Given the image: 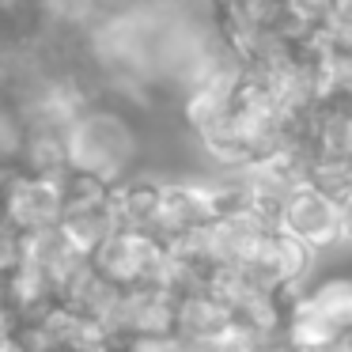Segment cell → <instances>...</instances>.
Segmentation results:
<instances>
[{
  "label": "cell",
  "instance_id": "3957f363",
  "mask_svg": "<svg viewBox=\"0 0 352 352\" xmlns=\"http://www.w3.org/2000/svg\"><path fill=\"white\" fill-rule=\"evenodd\" d=\"M0 212L4 223L19 235L54 231L65 212V178H42L31 170H16L0 186Z\"/></svg>",
  "mask_w": 352,
  "mask_h": 352
},
{
  "label": "cell",
  "instance_id": "5b68a950",
  "mask_svg": "<svg viewBox=\"0 0 352 352\" xmlns=\"http://www.w3.org/2000/svg\"><path fill=\"white\" fill-rule=\"evenodd\" d=\"M235 322V314L212 296V292H190V296L175 299V329L170 333L182 337L186 344H208Z\"/></svg>",
  "mask_w": 352,
  "mask_h": 352
},
{
  "label": "cell",
  "instance_id": "7a4b0ae2",
  "mask_svg": "<svg viewBox=\"0 0 352 352\" xmlns=\"http://www.w3.org/2000/svg\"><path fill=\"white\" fill-rule=\"evenodd\" d=\"M91 269L110 280L114 288H163V273H167V246L160 239L144 235V231H114L102 239L99 250L91 254Z\"/></svg>",
  "mask_w": 352,
  "mask_h": 352
},
{
  "label": "cell",
  "instance_id": "52a82bcc",
  "mask_svg": "<svg viewBox=\"0 0 352 352\" xmlns=\"http://www.w3.org/2000/svg\"><path fill=\"white\" fill-rule=\"evenodd\" d=\"M122 352H190V344L175 333H144V337H125Z\"/></svg>",
  "mask_w": 352,
  "mask_h": 352
},
{
  "label": "cell",
  "instance_id": "ba28073f",
  "mask_svg": "<svg viewBox=\"0 0 352 352\" xmlns=\"http://www.w3.org/2000/svg\"><path fill=\"white\" fill-rule=\"evenodd\" d=\"M337 250H352V205L341 208V231H337Z\"/></svg>",
  "mask_w": 352,
  "mask_h": 352
},
{
  "label": "cell",
  "instance_id": "277c9868",
  "mask_svg": "<svg viewBox=\"0 0 352 352\" xmlns=\"http://www.w3.org/2000/svg\"><path fill=\"white\" fill-rule=\"evenodd\" d=\"M276 231L296 243L311 246L314 254L337 250V231H341V205L333 197H326L314 186H299L296 193L280 201L276 208Z\"/></svg>",
  "mask_w": 352,
  "mask_h": 352
},
{
  "label": "cell",
  "instance_id": "8992f818",
  "mask_svg": "<svg viewBox=\"0 0 352 352\" xmlns=\"http://www.w3.org/2000/svg\"><path fill=\"white\" fill-rule=\"evenodd\" d=\"M318 38H322V46H326L329 54H352V0L326 19V27H322Z\"/></svg>",
  "mask_w": 352,
  "mask_h": 352
},
{
  "label": "cell",
  "instance_id": "6da1fadb",
  "mask_svg": "<svg viewBox=\"0 0 352 352\" xmlns=\"http://www.w3.org/2000/svg\"><path fill=\"white\" fill-rule=\"evenodd\" d=\"M65 160H69V175L114 190L125 182L137 160V133L118 110L84 107L65 125Z\"/></svg>",
  "mask_w": 352,
  "mask_h": 352
}]
</instances>
